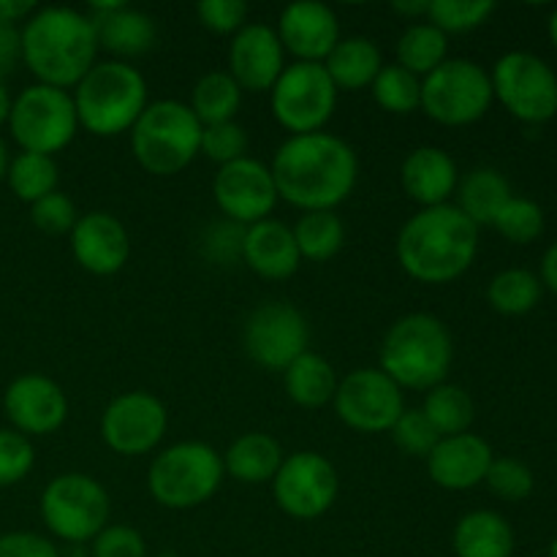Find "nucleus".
<instances>
[{"instance_id":"2f4dec72","label":"nucleus","mask_w":557,"mask_h":557,"mask_svg":"<svg viewBox=\"0 0 557 557\" xmlns=\"http://www.w3.org/2000/svg\"><path fill=\"white\" fill-rule=\"evenodd\" d=\"M239 109V85L232 79V74H212L201 76L199 85L194 87V101H190V112L201 123V128L218 123H232V117Z\"/></svg>"},{"instance_id":"393cba45","label":"nucleus","mask_w":557,"mask_h":557,"mask_svg":"<svg viewBox=\"0 0 557 557\" xmlns=\"http://www.w3.org/2000/svg\"><path fill=\"white\" fill-rule=\"evenodd\" d=\"M403 188L413 201L428 207L446 205L457 188V166L438 147H419L403 163Z\"/></svg>"},{"instance_id":"f03ea898","label":"nucleus","mask_w":557,"mask_h":557,"mask_svg":"<svg viewBox=\"0 0 557 557\" xmlns=\"http://www.w3.org/2000/svg\"><path fill=\"white\" fill-rule=\"evenodd\" d=\"M479 250V226L460 207H428L403 226L397 259L403 270L422 283H449L473 264Z\"/></svg>"},{"instance_id":"a211bd4d","label":"nucleus","mask_w":557,"mask_h":557,"mask_svg":"<svg viewBox=\"0 0 557 557\" xmlns=\"http://www.w3.org/2000/svg\"><path fill=\"white\" fill-rule=\"evenodd\" d=\"M277 38L288 52L297 54L299 63H321L341 41V25L330 5L299 0L283 9Z\"/></svg>"},{"instance_id":"f257e3e1","label":"nucleus","mask_w":557,"mask_h":557,"mask_svg":"<svg viewBox=\"0 0 557 557\" xmlns=\"http://www.w3.org/2000/svg\"><path fill=\"white\" fill-rule=\"evenodd\" d=\"M277 196L305 212L332 210L348 199L357 183V156L332 134L292 136L272 161Z\"/></svg>"},{"instance_id":"7ed1b4c3","label":"nucleus","mask_w":557,"mask_h":557,"mask_svg":"<svg viewBox=\"0 0 557 557\" xmlns=\"http://www.w3.org/2000/svg\"><path fill=\"white\" fill-rule=\"evenodd\" d=\"M22 60L49 87H74L96 65L98 38L90 16L74 9H41L20 33Z\"/></svg>"},{"instance_id":"c03bdc74","label":"nucleus","mask_w":557,"mask_h":557,"mask_svg":"<svg viewBox=\"0 0 557 557\" xmlns=\"http://www.w3.org/2000/svg\"><path fill=\"white\" fill-rule=\"evenodd\" d=\"M30 218L41 232L47 234H65L76 226V207L65 194L54 190V194L44 196L36 205H30Z\"/></svg>"},{"instance_id":"5701e85b","label":"nucleus","mask_w":557,"mask_h":557,"mask_svg":"<svg viewBox=\"0 0 557 557\" xmlns=\"http://www.w3.org/2000/svg\"><path fill=\"white\" fill-rule=\"evenodd\" d=\"M90 16L98 47L109 49L123 58H136L156 44V22L141 11L128 9L125 3H96Z\"/></svg>"},{"instance_id":"4d7b16f0","label":"nucleus","mask_w":557,"mask_h":557,"mask_svg":"<svg viewBox=\"0 0 557 557\" xmlns=\"http://www.w3.org/2000/svg\"><path fill=\"white\" fill-rule=\"evenodd\" d=\"M549 41H553L557 49V9L553 11V16H549Z\"/></svg>"},{"instance_id":"864d4df0","label":"nucleus","mask_w":557,"mask_h":557,"mask_svg":"<svg viewBox=\"0 0 557 557\" xmlns=\"http://www.w3.org/2000/svg\"><path fill=\"white\" fill-rule=\"evenodd\" d=\"M428 9H430V0H422V3H395V11H400V14H408V16H419V14L428 16Z\"/></svg>"},{"instance_id":"a878e982","label":"nucleus","mask_w":557,"mask_h":557,"mask_svg":"<svg viewBox=\"0 0 557 557\" xmlns=\"http://www.w3.org/2000/svg\"><path fill=\"white\" fill-rule=\"evenodd\" d=\"M457 557H511L515 531L498 511H471L455 528Z\"/></svg>"},{"instance_id":"b1692460","label":"nucleus","mask_w":557,"mask_h":557,"mask_svg":"<svg viewBox=\"0 0 557 557\" xmlns=\"http://www.w3.org/2000/svg\"><path fill=\"white\" fill-rule=\"evenodd\" d=\"M243 259L253 272L272 281L294 275L299 267V248L292 228L275 221H259L245 228Z\"/></svg>"},{"instance_id":"6e6d98bb","label":"nucleus","mask_w":557,"mask_h":557,"mask_svg":"<svg viewBox=\"0 0 557 557\" xmlns=\"http://www.w3.org/2000/svg\"><path fill=\"white\" fill-rule=\"evenodd\" d=\"M5 172H9V156H5V145L0 139V180L5 177Z\"/></svg>"},{"instance_id":"9b49d317","label":"nucleus","mask_w":557,"mask_h":557,"mask_svg":"<svg viewBox=\"0 0 557 557\" xmlns=\"http://www.w3.org/2000/svg\"><path fill=\"white\" fill-rule=\"evenodd\" d=\"M490 79L493 96L522 123L539 125L557 114V74L539 54H504Z\"/></svg>"},{"instance_id":"de8ad7c7","label":"nucleus","mask_w":557,"mask_h":557,"mask_svg":"<svg viewBox=\"0 0 557 557\" xmlns=\"http://www.w3.org/2000/svg\"><path fill=\"white\" fill-rule=\"evenodd\" d=\"M0 557H60V553L36 533H5L0 536Z\"/></svg>"},{"instance_id":"603ef678","label":"nucleus","mask_w":557,"mask_h":557,"mask_svg":"<svg viewBox=\"0 0 557 557\" xmlns=\"http://www.w3.org/2000/svg\"><path fill=\"white\" fill-rule=\"evenodd\" d=\"M542 286H547L549 292L557 294V239L553 245L547 248V253H544L542 259Z\"/></svg>"},{"instance_id":"37998d69","label":"nucleus","mask_w":557,"mask_h":557,"mask_svg":"<svg viewBox=\"0 0 557 557\" xmlns=\"http://www.w3.org/2000/svg\"><path fill=\"white\" fill-rule=\"evenodd\" d=\"M33 446L16 430H0V487H11V484L22 482L30 473Z\"/></svg>"},{"instance_id":"aec40b11","label":"nucleus","mask_w":557,"mask_h":557,"mask_svg":"<svg viewBox=\"0 0 557 557\" xmlns=\"http://www.w3.org/2000/svg\"><path fill=\"white\" fill-rule=\"evenodd\" d=\"M232 79L239 90H272L283 74V44L277 33L267 25H248L234 36L232 52Z\"/></svg>"},{"instance_id":"ddd939ff","label":"nucleus","mask_w":557,"mask_h":557,"mask_svg":"<svg viewBox=\"0 0 557 557\" xmlns=\"http://www.w3.org/2000/svg\"><path fill=\"white\" fill-rule=\"evenodd\" d=\"M335 411L348 428L362 433H384L403 417V392L384 370H354L337 384Z\"/></svg>"},{"instance_id":"f8f14e48","label":"nucleus","mask_w":557,"mask_h":557,"mask_svg":"<svg viewBox=\"0 0 557 557\" xmlns=\"http://www.w3.org/2000/svg\"><path fill=\"white\" fill-rule=\"evenodd\" d=\"M337 87L321 63H294L272 87V112L294 136L319 134L335 112Z\"/></svg>"},{"instance_id":"bb28decb","label":"nucleus","mask_w":557,"mask_h":557,"mask_svg":"<svg viewBox=\"0 0 557 557\" xmlns=\"http://www.w3.org/2000/svg\"><path fill=\"white\" fill-rule=\"evenodd\" d=\"M283 466V451L275 438L264 433H248L228 446L223 457V471L245 484H261L275 479Z\"/></svg>"},{"instance_id":"f704fd0d","label":"nucleus","mask_w":557,"mask_h":557,"mask_svg":"<svg viewBox=\"0 0 557 557\" xmlns=\"http://www.w3.org/2000/svg\"><path fill=\"white\" fill-rule=\"evenodd\" d=\"M343 223L332 210L305 212L294 226L299 256L310 261H326L343 248Z\"/></svg>"},{"instance_id":"a19ab883","label":"nucleus","mask_w":557,"mask_h":557,"mask_svg":"<svg viewBox=\"0 0 557 557\" xmlns=\"http://www.w3.org/2000/svg\"><path fill=\"white\" fill-rule=\"evenodd\" d=\"M245 147H248V136H245V131L239 128L234 120L232 123H218V125H207V128H201L199 150L205 152L210 161L221 163V166L245 158L243 156Z\"/></svg>"},{"instance_id":"a18cd8bd","label":"nucleus","mask_w":557,"mask_h":557,"mask_svg":"<svg viewBox=\"0 0 557 557\" xmlns=\"http://www.w3.org/2000/svg\"><path fill=\"white\" fill-rule=\"evenodd\" d=\"M147 547L145 539L125 525L103 528L96 539H92V557H145Z\"/></svg>"},{"instance_id":"412c9836","label":"nucleus","mask_w":557,"mask_h":557,"mask_svg":"<svg viewBox=\"0 0 557 557\" xmlns=\"http://www.w3.org/2000/svg\"><path fill=\"white\" fill-rule=\"evenodd\" d=\"M74 259L92 275H114L128 261V232L117 218L107 212H90L71 228Z\"/></svg>"},{"instance_id":"c9c22d12","label":"nucleus","mask_w":557,"mask_h":557,"mask_svg":"<svg viewBox=\"0 0 557 557\" xmlns=\"http://www.w3.org/2000/svg\"><path fill=\"white\" fill-rule=\"evenodd\" d=\"M9 177L11 190L20 196L27 205H36L44 196L54 194L58 185V163L49 156H36V152H22L14 161L9 163Z\"/></svg>"},{"instance_id":"6e6552de","label":"nucleus","mask_w":557,"mask_h":557,"mask_svg":"<svg viewBox=\"0 0 557 557\" xmlns=\"http://www.w3.org/2000/svg\"><path fill=\"white\" fill-rule=\"evenodd\" d=\"M11 134L25 152L49 156L60 152L79 128L74 98L49 85H33L11 103Z\"/></svg>"},{"instance_id":"2eb2a0df","label":"nucleus","mask_w":557,"mask_h":557,"mask_svg":"<svg viewBox=\"0 0 557 557\" xmlns=\"http://www.w3.org/2000/svg\"><path fill=\"white\" fill-rule=\"evenodd\" d=\"M337 471L326 457L315 451H297L286 457L275 473V500L286 515L297 520H315L337 498Z\"/></svg>"},{"instance_id":"473e14b6","label":"nucleus","mask_w":557,"mask_h":557,"mask_svg":"<svg viewBox=\"0 0 557 557\" xmlns=\"http://www.w3.org/2000/svg\"><path fill=\"white\" fill-rule=\"evenodd\" d=\"M542 281L528 270H504L490 281L487 299L498 313L525 315L542 299Z\"/></svg>"},{"instance_id":"0eeeda50","label":"nucleus","mask_w":557,"mask_h":557,"mask_svg":"<svg viewBox=\"0 0 557 557\" xmlns=\"http://www.w3.org/2000/svg\"><path fill=\"white\" fill-rule=\"evenodd\" d=\"M223 479V460L207 444H177L161 451L150 466L152 498L169 509H194L215 495Z\"/></svg>"},{"instance_id":"7c9ffc66","label":"nucleus","mask_w":557,"mask_h":557,"mask_svg":"<svg viewBox=\"0 0 557 557\" xmlns=\"http://www.w3.org/2000/svg\"><path fill=\"white\" fill-rule=\"evenodd\" d=\"M422 413L441 438H451L468 433L473 424V400L462 386L438 384L430 389Z\"/></svg>"},{"instance_id":"4be33fe9","label":"nucleus","mask_w":557,"mask_h":557,"mask_svg":"<svg viewBox=\"0 0 557 557\" xmlns=\"http://www.w3.org/2000/svg\"><path fill=\"white\" fill-rule=\"evenodd\" d=\"M493 460V449L484 438L471 433L451 435L430 451V479L444 490H471L484 482Z\"/></svg>"},{"instance_id":"4c0bfd02","label":"nucleus","mask_w":557,"mask_h":557,"mask_svg":"<svg viewBox=\"0 0 557 557\" xmlns=\"http://www.w3.org/2000/svg\"><path fill=\"white\" fill-rule=\"evenodd\" d=\"M493 226L515 245L536 243L544 234V210L533 199L511 196L504 210L498 212Z\"/></svg>"},{"instance_id":"20e7f679","label":"nucleus","mask_w":557,"mask_h":557,"mask_svg":"<svg viewBox=\"0 0 557 557\" xmlns=\"http://www.w3.org/2000/svg\"><path fill=\"white\" fill-rule=\"evenodd\" d=\"M451 337L438 319L413 313L397 321L381 346V370L408 389H433L451 368Z\"/></svg>"},{"instance_id":"1a4fd4ad","label":"nucleus","mask_w":557,"mask_h":557,"mask_svg":"<svg viewBox=\"0 0 557 557\" xmlns=\"http://www.w3.org/2000/svg\"><path fill=\"white\" fill-rule=\"evenodd\" d=\"M493 98V79L473 60H444L422 82V109L444 125L476 123Z\"/></svg>"},{"instance_id":"cd10ccee","label":"nucleus","mask_w":557,"mask_h":557,"mask_svg":"<svg viewBox=\"0 0 557 557\" xmlns=\"http://www.w3.org/2000/svg\"><path fill=\"white\" fill-rule=\"evenodd\" d=\"M324 69L337 90H359L364 85H373L384 65H381L379 47L370 38H346V41H337Z\"/></svg>"},{"instance_id":"5fc2aeb1","label":"nucleus","mask_w":557,"mask_h":557,"mask_svg":"<svg viewBox=\"0 0 557 557\" xmlns=\"http://www.w3.org/2000/svg\"><path fill=\"white\" fill-rule=\"evenodd\" d=\"M11 114V98H9V90L3 87V82H0V125L9 120Z\"/></svg>"},{"instance_id":"423d86ee","label":"nucleus","mask_w":557,"mask_h":557,"mask_svg":"<svg viewBox=\"0 0 557 557\" xmlns=\"http://www.w3.org/2000/svg\"><path fill=\"white\" fill-rule=\"evenodd\" d=\"M201 145V123L188 103L156 101L131 128V147L150 174H177L196 158Z\"/></svg>"},{"instance_id":"9d476101","label":"nucleus","mask_w":557,"mask_h":557,"mask_svg":"<svg viewBox=\"0 0 557 557\" xmlns=\"http://www.w3.org/2000/svg\"><path fill=\"white\" fill-rule=\"evenodd\" d=\"M41 517L63 542H92L107 528L109 495L85 473H63L44 490Z\"/></svg>"},{"instance_id":"79ce46f5","label":"nucleus","mask_w":557,"mask_h":557,"mask_svg":"<svg viewBox=\"0 0 557 557\" xmlns=\"http://www.w3.org/2000/svg\"><path fill=\"white\" fill-rule=\"evenodd\" d=\"M392 438H395V444L406 455L430 457V451L438 446L441 435L435 433L433 424L428 422V417L422 411H403V417L392 428Z\"/></svg>"},{"instance_id":"f3484780","label":"nucleus","mask_w":557,"mask_h":557,"mask_svg":"<svg viewBox=\"0 0 557 557\" xmlns=\"http://www.w3.org/2000/svg\"><path fill=\"white\" fill-rule=\"evenodd\" d=\"M212 194L228 221L248 223V226L264 221L277 201L272 172L253 158H239L221 166Z\"/></svg>"},{"instance_id":"8fccbe9b","label":"nucleus","mask_w":557,"mask_h":557,"mask_svg":"<svg viewBox=\"0 0 557 557\" xmlns=\"http://www.w3.org/2000/svg\"><path fill=\"white\" fill-rule=\"evenodd\" d=\"M20 58V30H16V25H9V22L0 20V79H3L5 74H11V69H14Z\"/></svg>"},{"instance_id":"72a5a7b5","label":"nucleus","mask_w":557,"mask_h":557,"mask_svg":"<svg viewBox=\"0 0 557 557\" xmlns=\"http://www.w3.org/2000/svg\"><path fill=\"white\" fill-rule=\"evenodd\" d=\"M446 60V33L438 27L413 25L397 41V65L417 74H433Z\"/></svg>"},{"instance_id":"c756f323","label":"nucleus","mask_w":557,"mask_h":557,"mask_svg":"<svg viewBox=\"0 0 557 557\" xmlns=\"http://www.w3.org/2000/svg\"><path fill=\"white\" fill-rule=\"evenodd\" d=\"M286 392L297 406L319 408L330 403L337 392L335 370L319 354L305 351L286 368Z\"/></svg>"},{"instance_id":"6ab92c4d","label":"nucleus","mask_w":557,"mask_h":557,"mask_svg":"<svg viewBox=\"0 0 557 557\" xmlns=\"http://www.w3.org/2000/svg\"><path fill=\"white\" fill-rule=\"evenodd\" d=\"M5 413L20 433L47 435L54 433L69 417V403L63 389L44 375H22L5 389Z\"/></svg>"},{"instance_id":"3c124183","label":"nucleus","mask_w":557,"mask_h":557,"mask_svg":"<svg viewBox=\"0 0 557 557\" xmlns=\"http://www.w3.org/2000/svg\"><path fill=\"white\" fill-rule=\"evenodd\" d=\"M33 11H36V5L30 0H0V20L9 22V25L20 22L22 16L33 14Z\"/></svg>"},{"instance_id":"ea45409f","label":"nucleus","mask_w":557,"mask_h":557,"mask_svg":"<svg viewBox=\"0 0 557 557\" xmlns=\"http://www.w3.org/2000/svg\"><path fill=\"white\" fill-rule=\"evenodd\" d=\"M484 482H487L490 493L517 504V500H525L533 493L536 479H533V471L525 462L515 460V457H495Z\"/></svg>"},{"instance_id":"13d9d810","label":"nucleus","mask_w":557,"mask_h":557,"mask_svg":"<svg viewBox=\"0 0 557 557\" xmlns=\"http://www.w3.org/2000/svg\"><path fill=\"white\" fill-rule=\"evenodd\" d=\"M547 557H557V539L553 544H549V555Z\"/></svg>"},{"instance_id":"58836bf2","label":"nucleus","mask_w":557,"mask_h":557,"mask_svg":"<svg viewBox=\"0 0 557 557\" xmlns=\"http://www.w3.org/2000/svg\"><path fill=\"white\" fill-rule=\"evenodd\" d=\"M495 11L493 0H430V25L441 33H466Z\"/></svg>"},{"instance_id":"e433bc0d","label":"nucleus","mask_w":557,"mask_h":557,"mask_svg":"<svg viewBox=\"0 0 557 557\" xmlns=\"http://www.w3.org/2000/svg\"><path fill=\"white\" fill-rule=\"evenodd\" d=\"M373 96L386 112L408 114L422 107V82L400 65H384L373 82Z\"/></svg>"},{"instance_id":"09e8293b","label":"nucleus","mask_w":557,"mask_h":557,"mask_svg":"<svg viewBox=\"0 0 557 557\" xmlns=\"http://www.w3.org/2000/svg\"><path fill=\"white\" fill-rule=\"evenodd\" d=\"M243 237L245 232H239L237 226L232 223H218V226H212L210 237H207V256H212L215 261H221V264H226V261L237 259V256H243Z\"/></svg>"},{"instance_id":"39448f33","label":"nucleus","mask_w":557,"mask_h":557,"mask_svg":"<svg viewBox=\"0 0 557 557\" xmlns=\"http://www.w3.org/2000/svg\"><path fill=\"white\" fill-rule=\"evenodd\" d=\"M76 117L96 136H117L134 128L147 109L145 76L131 65L109 60L96 63L76 85Z\"/></svg>"},{"instance_id":"4468645a","label":"nucleus","mask_w":557,"mask_h":557,"mask_svg":"<svg viewBox=\"0 0 557 557\" xmlns=\"http://www.w3.org/2000/svg\"><path fill=\"white\" fill-rule=\"evenodd\" d=\"M308 321L286 302H267L245 324V351L267 370H286L308 351Z\"/></svg>"},{"instance_id":"c85d7f7f","label":"nucleus","mask_w":557,"mask_h":557,"mask_svg":"<svg viewBox=\"0 0 557 557\" xmlns=\"http://www.w3.org/2000/svg\"><path fill=\"white\" fill-rule=\"evenodd\" d=\"M511 199V185L498 169H473L460 185V212L476 226H493Z\"/></svg>"},{"instance_id":"dca6fc26","label":"nucleus","mask_w":557,"mask_h":557,"mask_svg":"<svg viewBox=\"0 0 557 557\" xmlns=\"http://www.w3.org/2000/svg\"><path fill=\"white\" fill-rule=\"evenodd\" d=\"M166 424V408L158 397L147 392H128L107 408L101 419V435L109 449L117 455L139 457L161 444Z\"/></svg>"},{"instance_id":"49530a36","label":"nucleus","mask_w":557,"mask_h":557,"mask_svg":"<svg viewBox=\"0 0 557 557\" xmlns=\"http://www.w3.org/2000/svg\"><path fill=\"white\" fill-rule=\"evenodd\" d=\"M196 11H199L205 27L215 33H239L245 16H248V5L243 0H201Z\"/></svg>"}]
</instances>
